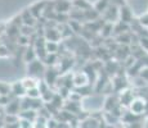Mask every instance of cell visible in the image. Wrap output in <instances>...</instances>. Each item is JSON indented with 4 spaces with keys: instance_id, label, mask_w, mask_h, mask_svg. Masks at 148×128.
<instances>
[{
    "instance_id": "cell-29",
    "label": "cell",
    "mask_w": 148,
    "mask_h": 128,
    "mask_svg": "<svg viewBox=\"0 0 148 128\" xmlns=\"http://www.w3.org/2000/svg\"><path fill=\"white\" fill-rule=\"evenodd\" d=\"M139 76H140L142 78L146 79V81L148 82V65H146V67L142 68L140 72H139Z\"/></svg>"
},
{
    "instance_id": "cell-2",
    "label": "cell",
    "mask_w": 148,
    "mask_h": 128,
    "mask_svg": "<svg viewBox=\"0 0 148 128\" xmlns=\"http://www.w3.org/2000/svg\"><path fill=\"white\" fill-rule=\"evenodd\" d=\"M47 68H45L44 62L40 60V59H35L34 62L27 64V73L30 77H39L40 74H44Z\"/></svg>"
},
{
    "instance_id": "cell-20",
    "label": "cell",
    "mask_w": 148,
    "mask_h": 128,
    "mask_svg": "<svg viewBox=\"0 0 148 128\" xmlns=\"http://www.w3.org/2000/svg\"><path fill=\"white\" fill-rule=\"evenodd\" d=\"M113 32H115V24L106 22V23H104V26L102 27L101 36H102V37H104V39H107V37H110V36H112Z\"/></svg>"
},
{
    "instance_id": "cell-22",
    "label": "cell",
    "mask_w": 148,
    "mask_h": 128,
    "mask_svg": "<svg viewBox=\"0 0 148 128\" xmlns=\"http://www.w3.org/2000/svg\"><path fill=\"white\" fill-rule=\"evenodd\" d=\"M58 47H59L58 42L47 41V44H45V49H47L48 54H57V53H58Z\"/></svg>"
},
{
    "instance_id": "cell-17",
    "label": "cell",
    "mask_w": 148,
    "mask_h": 128,
    "mask_svg": "<svg viewBox=\"0 0 148 128\" xmlns=\"http://www.w3.org/2000/svg\"><path fill=\"white\" fill-rule=\"evenodd\" d=\"M21 82H22V85H23V87L27 90H30V89H34V87H38V85H39V81L35 78V77H30V76H27V77H25L23 79H21Z\"/></svg>"
},
{
    "instance_id": "cell-24",
    "label": "cell",
    "mask_w": 148,
    "mask_h": 128,
    "mask_svg": "<svg viewBox=\"0 0 148 128\" xmlns=\"http://www.w3.org/2000/svg\"><path fill=\"white\" fill-rule=\"evenodd\" d=\"M26 96L30 99H40L41 98V92L38 87H34V89H30L26 91Z\"/></svg>"
},
{
    "instance_id": "cell-28",
    "label": "cell",
    "mask_w": 148,
    "mask_h": 128,
    "mask_svg": "<svg viewBox=\"0 0 148 128\" xmlns=\"http://www.w3.org/2000/svg\"><path fill=\"white\" fill-rule=\"evenodd\" d=\"M138 22H139V24H140V26H143V27H147L148 28V12L146 14H142V16L139 17Z\"/></svg>"
},
{
    "instance_id": "cell-27",
    "label": "cell",
    "mask_w": 148,
    "mask_h": 128,
    "mask_svg": "<svg viewBox=\"0 0 148 128\" xmlns=\"http://www.w3.org/2000/svg\"><path fill=\"white\" fill-rule=\"evenodd\" d=\"M19 128H35V127H34V122L19 118Z\"/></svg>"
},
{
    "instance_id": "cell-26",
    "label": "cell",
    "mask_w": 148,
    "mask_h": 128,
    "mask_svg": "<svg viewBox=\"0 0 148 128\" xmlns=\"http://www.w3.org/2000/svg\"><path fill=\"white\" fill-rule=\"evenodd\" d=\"M30 39L31 37H27V36H23V35H19V37L17 39V44L19 46H28L30 44Z\"/></svg>"
},
{
    "instance_id": "cell-9",
    "label": "cell",
    "mask_w": 148,
    "mask_h": 128,
    "mask_svg": "<svg viewBox=\"0 0 148 128\" xmlns=\"http://www.w3.org/2000/svg\"><path fill=\"white\" fill-rule=\"evenodd\" d=\"M120 106V100H119V96L116 95H108L106 101H104V112L106 113H111L116 109V108Z\"/></svg>"
},
{
    "instance_id": "cell-8",
    "label": "cell",
    "mask_w": 148,
    "mask_h": 128,
    "mask_svg": "<svg viewBox=\"0 0 148 128\" xmlns=\"http://www.w3.org/2000/svg\"><path fill=\"white\" fill-rule=\"evenodd\" d=\"M5 113L9 115H19V113H21V99L16 98L12 101L9 100V102L5 106Z\"/></svg>"
},
{
    "instance_id": "cell-12",
    "label": "cell",
    "mask_w": 148,
    "mask_h": 128,
    "mask_svg": "<svg viewBox=\"0 0 148 128\" xmlns=\"http://www.w3.org/2000/svg\"><path fill=\"white\" fill-rule=\"evenodd\" d=\"M134 21V16H133V12L130 10V8L127 5H124V7L120 8V19L119 22H122V23H132Z\"/></svg>"
},
{
    "instance_id": "cell-18",
    "label": "cell",
    "mask_w": 148,
    "mask_h": 128,
    "mask_svg": "<svg viewBox=\"0 0 148 128\" xmlns=\"http://www.w3.org/2000/svg\"><path fill=\"white\" fill-rule=\"evenodd\" d=\"M110 5H111L110 0H98V1H97L95 4L93 5V8H94L97 12H98L102 16V14H103L107 10V8L110 7Z\"/></svg>"
},
{
    "instance_id": "cell-30",
    "label": "cell",
    "mask_w": 148,
    "mask_h": 128,
    "mask_svg": "<svg viewBox=\"0 0 148 128\" xmlns=\"http://www.w3.org/2000/svg\"><path fill=\"white\" fill-rule=\"evenodd\" d=\"M139 45L143 50L148 51V37H140V41H139Z\"/></svg>"
},
{
    "instance_id": "cell-32",
    "label": "cell",
    "mask_w": 148,
    "mask_h": 128,
    "mask_svg": "<svg viewBox=\"0 0 148 128\" xmlns=\"http://www.w3.org/2000/svg\"><path fill=\"white\" fill-rule=\"evenodd\" d=\"M9 54V49L5 46H0V56H7Z\"/></svg>"
},
{
    "instance_id": "cell-4",
    "label": "cell",
    "mask_w": 148,
    "mask_h": 128,
    "mask_svg": "<svg viewBox=\"0 0 148 128\" xmlns=\"http://www.w3.org/2000/svg\"><path fill=\"white\" fill-rule=\"evenodd\" d=\"M72 82H73V87L75 89H80V87H85L90 85V79L88 74L84 70H79V72L73 73L72 74Z\"/></svg>"
},
{
    "instance_id": "cell-13",
    "label": "cell",
    "mask_w": 148,
    "mask_h": 128,
    "mask_svg": "<svg viewBox=\"0 0 148 128\" xmlns=\"http://www.w3.org/2000/svg\"><path fill=\"white\" fill-rule=\"evenodd\" d=\"M10 92L13 93L16 98H25L26 96V89L23 87L21 81H17L14 83L10 85Z\"/></svg>"
},
{
    "instance_id": "cell-10",
    "label": "cell",
    "mask_w": 148,
    "mask_h": 128,
    "mask_svg": "<svg viewBox=\"0 0 148 128\" xmlns=\"http://www.w3.org/2000/svg\"><path fill=\"white\" fill-rule=\"evenodd\" d=\"M44 39L47 41H53V42H58L62 39L61 31L56 27H50V28H45L44 31Z\"/></svg>"
},
{
    "instance_id": "cell-14",
    "label": "cell",
    "mask_w": 148,
    "mask_h": 128,
    "mask_svg": "<svg viewBox=\"0 0 148 128\" xmlns=\"http://www.w3.org/2000/svg\"><path fill=\"white\" fill-rule=\"evenodd\" d=\"M21 19H22V24L23 26H31V27H35L38 19L32 16V13L30 12V9H25L23 13L21 14Z\"/></svg>"
},
{
    "instance_id": "cell-23",
    "label": "cell",
    "mask_w": 148,
    "mask_h": 128,
    "mask_svg": "<svg viewBox=\"0 0 148 128\" xmlns=\"http://www.w3.org/2000/svg\"><path fill=\"white\" fill-rule=\"evenodd\" d=\"M58 62V54H48L47 58L44 60V64L48 67H54Z\"/></svg>"
},
{
    "instance_id": "cell-21",
    "label": "cell",
    "mask_w": 148,
    "mask_h": 128,
    "mask_svg": "<svg viewBox=\"0 0 148 128\" xmlns=\"http://www.w3.org/2000/svg\"><path fill=\"white\" fill-rule=\"evenodd\" d=\"M133 86L135 87V89H144V87H147L148 82L146 79H143L140 76H135L134 78H133Z\"/></svg>"
},
{
    "instance_id": "cell-16",
    "label": "cell",
    "mask_w": 148,
    "mask_h": 128,
    "mask_svg": "<svg viewBox=\"0 0 148 128\" xmlns=\"http://www.w3.org/2000/svg\"><path fill=\"white\" fill-rule=\"evenodd\" d=\"M35 59H38V56H36V51L34 49L32 45H30V46L26 47V51L23 53V62L26 64L31 63V62H34Z\"/></svg>"
},
{
    "instance_id": "cell-7",
    "label": "cell",
    "mask_w": 148,
    "mask_h": 128,
    "mask_svg": "<svg viewBox=\"0 0 148 128\" xmlns=\"http://www.w3.org/2000/svg\"><path fill=\"white\" fill-rule=\"evenodd\" d=\"M47 5H48L47 0H41V1H38V3H35V4H32L28 9H30V12L32 13V16L35 17L36 19H39L42 14H44Z\"/></svg>"
},
{
    "instance_id": "cell-6",
    "label": "cell",
    "mask_w": 148,
    "mask_h": 128,
    "mask_svg": "<svg viewBox=\"0 0 148 128\" xmlns=\"http://www.w3.org/2000/svg\"><path fill=\"white\" fill-rule=\"evenodd\" d=\"M54 10L58 14H70L72 10L71 0H54Z\"/></svg>"
},
{
    "instance_id": "cell-1",
    "label": "cell",
    "mask_w": 148,
    "mask_h": 128,
    "mask_svg": "<svg viewBox=\"0 0 148 128\" xmlns=\"http://www.w3.org/2000/svg\"><path fill=\"white\" fill-rule=\"evenodd\" d=\"M146 110H147V100L144 98H142V96H135L134 100L132 101V104L129 105V112L139 116L146 114Z\"/></svg>"
},
{
    "instance_id": "cell-19",
    "label": "cell",
    "mask_w": 148,
    "mask_h": 128,
    "mask_svg": "<svg viewBox=\"0 0 148 128\" xmlns=\"http://www.w3.org/2000/svg\"><path fill=\"white\" fill-rule=\"evenodd\" d=\"M38 116H39L38 112H36V110H32V109L23 110V112L19 113V118L21 119H27V121H31V122H35Z\"/></svg>"
},
{
    "instance_id": "cell-31",
    "label": "cell",
    "mask_w": 148,
    "mask_h": 128,
    "mask_svg": "<svg viewBox=\"0 0 148 128\" xmlns=\"http://www.w3.org/2000/svg\"><path fill=\"white\" fill-rule=\"evenodd\" d=\"M110 3L112 5H116V7H119V8L126 5V4H125V0H110Z\"/></svg>"
},
{
    "instance_id": "cell-15",
    "label": "cell",
    "mask_w": 148,
    "mask_h": 128,
    "mask_svg": "<svg viewBox=\"0 0 148 128\" xmlns=\"http://www.w3.org/2000/svg\"><path fill=\"white\" fill-rule=\"evenodd\" d=\"M73 9L81 10V12H86L89 9H93V5L90 4L88 0H71Z\"/></svg>"
},
{
    "instance_id": "cell-3",
    "label": "cell",
    "mask_w": 148,
    "mask_h": 128,
    "mask_svg": "<svg viewBox=\"0 0 148 128\" xmlns=\"http://www.w3.org/2000/svg\"><path fill=\"white\" fill-rule=\"evenodd\" d=\"M103 19L108 23H115V22H119L120 19V8L116 7V5L111 4L110 7L107 8V10L102 14Z\"/></svg>"
},
{
    "instance_id": "cell-11",
    "label": "cell",
    "mask_w": 148,
    "mask_h": 128,
    "mask_svg": "<svg viewBox=\"0 0 148 128\" xmlns=\"http://www.w3.org/2000/svg\"><path fill=\"white\" fill-rule=\"evenodd\" d=\"M134 98H135V96L133 95L132 90H129V89H126V90L121 91V92H119V100H120V105H121V106L124 105V106L129 108V105L132 104V101L134 100Z\"/></svg>"
},
{
    "instance_id": "cell-25",
    "label": "cell",
    "mask_w": 148,
    "mask_h": 128,
    "mask_svg": "<svg viewBox=\"0 0 148 128\" xmlns=\"http://www.w3.org/2000/svg\"><path fill=\"white\" fill-rule=\"evenodd\" d=\"M10 92V85L0 82V96H8Z\"/></svg>"
},
{
    "instance_id": "cell-5",
    "label": "cell",
    "mask_w": 148,
    "mask_h": 128,
    "mask_svg": "<svg viewBox=\"0 0 148 128\" xmlns=\"http://www.w3.org/2000/svg\"><path fill=\"white\" fill-rule=\"evenodd\" d=\"M59 70H57L54 67H48L44 73V81L48 83L49 87L56 86V82L59 81Z\"/></svg>"
}]
</instances>
